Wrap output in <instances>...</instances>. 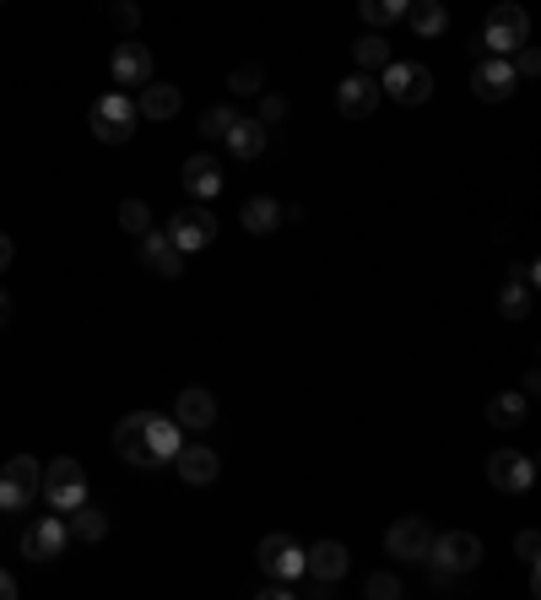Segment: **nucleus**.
Instances as JSON below:
<instances>
[{"label": "nucleus", "mask_w": 541, "mask_h": 600, "mask_svg": "<svg viewBox=\"0 0 541 600\" xmlns=\"http://www.w3.org/2000/svg\"><path fill=\"white\" fill-rule=\"evenodd\" d=\"M179 443H184V428L173 417H158V411H130V417H120V428H114L120 460L141 466V471H163L168 460L179 454Z\"/></svg>", "instance_id": "f257e3e1"}, {"label": "nucleus", "mask_w": 541, "mask_h": 600, "mask_svg": "<svg viewBox=\"0 0 541 600\" xmlns=\"http://www.w3.org/2000/svg\"><path fill=\"white\" fill-rule=\"evenodd\" d=\"M136 103H130L126 92H103L92 109H87V130L103 141V147H126L130 136H136Z\"/></svg>", "instance_id": "f03ea898"}, {"label": "nucleus", "mask_w": 541, "mask_h": 600, "mask_svg": "<svg viewBox=\"0 0 541 600\" xmlns=\"http://www.w3.org/2000/svg\"><path fill=\"white\" fill-rule=\"evenodd\" d=\"M39 492L54 514H71L77 503H87V471L77 460H49L43 477H39Z\"/></svg>", "instance_id": "7ed1b4c3"}, {"label": "nucleus", "mask_w": 541, "mask_h": 600, "mask_svg": "<svg viewBox=\"0 0 541 600\" xmlns=\"http://www.w3.org/2000/svg\"><path fill=\"white\" fill-rule=\"evenodd\" d=\"M482 43H488V54H514L520 43H531V17H525V6H514V0H503L488 11V22H482Z\"/></svg>", "instance_id": "20e7f679"}, {"label": "nucleus", "mask_w": 541, "mask_h": 600, "mask_svg": "<svg viewBox=\"0 0 541 600\" xmlns=\"http://www.w3.org/2000/svg\"><path fill=\"white\" fill-rule=\"evenodd\" d=\"M43 466L33 454H17V460H0V514H22L39 492Z\"/></svg>", "instance_id": "39448f33"}, {"label": "nucleus", "mask_w": 541, "mask_h": 600, "mask_svg": "<svg viewBox=\"0 0 541 600\" xmlns=\"http://www.w3.org/2000/svg\"><path fill=\"white\" fill-rule=\"evenodd\" d=\"M428 562H433L439 573H471V568L482 562V541H477L471 530H444V536L428 541Z\"/></svg>", "instance_id": "423d86ee"}, {"label": "nucleus", "mask_w": 541, "mask_h": 600, "mask_svg": "<svg viewBox=\"0 0 541 600\" xmlns=\"http://www.w3.org/2000/svg\"><path fill=\"white\" fill-rule=\"evenodd\" d=\"M379 92H390L395 103L417 109V103H428V92H433V77H428L422 66H412V60H390V66H384V81H379Z\"/></svg>", "instance_id": "0eeeda50"}, {"label": "nucleus", "mask_w": 541, "mask_h": 600, "mask_svg": "<svg viewBox=\"0 0 541 600\" xmlns=\"http://www.w3.org/2000/svg\"><path fill=\"white\" fill-rule=\"evenodd\" d=\"M428 541H433V530L422 514H407V520H395L384 530V552L395 562H428Z\"/></svg>", "instance_id": "6e6552de"}, {"label": "nucleus", "mask_w": 541, "mask_h": 600, "mask_svg": "<svg viewBox=\"0 0 541 600\" xmlns=\"http://www.w3.org/2000/svg\"><path fill=\"white\" fill-rule=\"evenodd\" d=\"M71 547V530H66V514H49V520H33L28 536H22V558L28 562H54Z\"/></svg>", "instance_id": "1a4fd4ad"}, {"label": "nucleus", "mask_w": 541, "mask_h": 600, "mask_svg": "<svg viewBox=\"0 0 541 600\" xmlns=\"http://www.w3.org/2000/svg\"><path fill=\"white\" fill-rule=\"evenodd\" d=\"M335 109L347 120H369L379 109V77L374 71H352L347 81H335Z\"/></svg>", "instance_id": "9d476101"}, {"label": "nucleus", "mask_w": 541, "mask_h": 600, "mask_svg": "<svg viewBox=\"0 0 541 600\" xmlns=\"http://www.w3.org/2000/svg\"><path fill=\"white\" fill-rule=\"evenodd\" d=\"M168 239L179 243L184 254H196V249H207L217 239V217H211V206H184L173 222H168Z\"/></svg>", "instance_id": "9b49d317"}, {"label": "nucleus", "mask_w": 541, "mask_h": 600, "mask_svg": "<svg viewBox=\"0 0 541 600\" xmlns=\"http://www.w3.org/2000/svg\"><path fill=\"white\" fill-rule=\"evenodd\" d=\"M254 562L271 573V579H303V547L292 536H266L254 547Z\"/></svg>", "instance_id": "f8f14e48"}, {"label": "nucleus", "mask_w": 541, "mask_h": 600, "mask_svg": "<svg viewBox=\"0 0 541 600\" xmlns=\"http://www.w3.org/2000/svg\"><path fill=\"white\" fill-rule=\"evenodd\" d=\"M471 87H477V98H482V103H503V98L520 87V77H514V66H509L503 54H488V60H477V66H471Z\"/></svg>", "instance_id": "ddd939ff"}, {"label": "nucleus", "mask_w": 541, "mask_h": 600, "mask_svg": "<svg viewBox=\"0 0 541 600\" xmlns=\"http://www.w3.org/2000/svg\"><path fill=\"white\" fill-rule=\"evenodd\" d=\"M537 477V460L531 454H514V449H493V460H488V481L499 487V492H525Z\"/></svg>", "instance_id": "4468645a"}, {"label": "nucleus", "mask_w": 541, "mask_h": 600, "mask_svg": "<svg viewBox=\"0 0 541 600\" xmlns=\"http://www.w3.org/2000/svg\"><path fill=\"white\" fill-rule=\"evenodd\" d=\"M173 422H179L184 433H207L211 422H217V396L201 390V384L179 390V400H173Z\"/></svg>", "instance_id": "2eb2a0df"}, {"label": "nucleus", "mask_w": 541, "mask_h": 600, "mask_svg": "<svg viewBox=\"0 0 541 600\" xmlns=\"http://www.w3.org/2000/svg\"><path fill=\"white\" fill-rule=\"evenodd\" d=\"M168 466L179 471V481H184V487H211V481H217V471H222V460L211 454L207 443H179V454H173Z\"/></svg>", "instance_id": "dca6fc26"}, {"label": "nucleus", "mask_w": 541, "mask_h": 600, "mask_svg": "<svg viewBox=\"0 0 541 600\" xmlns=\"http://www.w3.org/2000/svg\"><path fill=\"white\" fill-rule=\"evenodd\" d=\"M141 266L158 271V277H179V271H184V249L168 239L163 228H147V233H141Z\"/></svg>", "instance_id": "f3484780"}, {"label": "nucleus", "mask_w": 541, "mask_h": 600, "mask_svg": "<svg viewBox=\"0 0 541 600\" xmlns=\"http://www.w3.org/2000/svg\"><path fill=\"white\" fill-rule=\"evenodd\" d=\"M109 71H114L120 87H147L152 81V49L147 43H120L114 60H109Z\"/></svg>", "instance_id": "a211bd4d"}, {"label": "nucleus", "mask_w": 541, "mask_h": 600, "mask_svg": "<svg viewBox=\"0 0 541 600\" xmlns=\"http://www.w3.org/2000/svg\"><path fill=\"white\" fill-rule=\"evenodd\" d=\"M239 222H244V233H254V239H266V233H277V228L288 222V211H282V200H271V196H250V200H244V211H239Z\"/></svg>", "instance_id": "6ab92c4d"}, {"label": "nucleus", "mask_w": 541, "mask_h": 600, "mask_svg": "<svg viewBox=\"0 0 541 600\" xmlns=\"http://www.w3.org/2000/svg\"><path fill=\"white\" fill-rule=\"evenodd\" d=\"M347 547L341 541H320V547H309L303 552V573H314V579H325V584H335L341 573H347Z\"/></svg>", "instance_id": "aec40b11"}, {"label": "nucleus", "mask_w": 541, "mask_h": 600, "mask_svg": "<svg viewBox=\"0 0 541 600\" xmlns=\"http://www.w3.org/2000/svg\"><path fill=\"white\" fill-rule=\"evenodd\" d=\"M179 87L173 81H147L141 87V98H136V114H147V120H173L179 114Z\"/></svg>", "instance_id": "412c9836"}, {"label": "nucleus", "mask_w": 541, "mask_h": 600, "mask_svg": "<svg viewBox=\"0 0 541 600\" xmlns=\"http://www.w3.org/2000/svg\"><path fill=\"white\" fill-rule=\"evenodd\" d=\"M179 179H184V190H190L196 200H211L217 190H222V162L201 152V158L184 162V173H179Z\"/></svg>", "instance_id": "4be33fe9"}, {"label": "nucleus", "mask_w": 541, "mask_h": 600, "mask_svg": "<svg viewBox=\"0 0 541 600\" xmlns=\"http://www.w3.org/2000/svg\"><path fill=\"white\" fill-rule=\"evenodd\" d=\"M222 141H228V147H233V158H260V152H266V141H271V130H266V124L260 120H244V114H239V120H233V130H228V136H222Z\"/></svg>", "instance_id": "5701e85b"}, {"label": "nucleus", "mask_w": 541, "mask_h": 600, "mask_svg": "<svg viewBox=\"0 0 541 600\" xmlns=\"http://www.w3.org/2000/svg\"><path fill=\"white\" fill-rule=\"evenodd\" d=\"M407 22L422 39H439L450 28V11H444V0H407Z\"/></svg>", "instance_id": "b1692460"}, {"label": "nucleus", "mask_w": 541, "mask_h": 600, "mask_svg": "<svg viewBox=\"0 0 541 600\" xmlns=\"http://www.w3.org/2000/svg\"><path fill=\"white\" fill-rule=\"evenodd\" d=\"M66 530H71L77 541H103V536H109V514L92 509V503H77V509L66 514Z\"/></svg>", "instance_id": "393cba45"}, {"label": "nucleus", "mask_w": 541, "mask_h": 600, "mask_svg": "<svg viewBox=\"0 0 541 600\" xmlns=\"http://www.w3.org/2000/svg\"><path fill=\"white\" fill-rule=\"evenodd\" d=\"M488 422H493L499 433L520 428V422H525V396H520V390H503V396H493V400H488Z\"/></svg>", "instance_id": "a878e982"}, {"label": "nucleus", "mask_w": 541, "mask_h": 600, "mask_svg": "<svg viewBox=\"0 0 541 600\" xmlns=\"http://www.w3.org/2000/svg\"><path fill=\"white\" fill-rule=\"evenodd\" d=\"M352 60H358V71H374V77H379V71H384L395 54H390V43L379 39V33H369V39L352 43Z\"/></svg>", "instance_id": "bb28decb"}, {"label": "nucleus", "mask_w": 541, "mask_h": 600, "mask_svg": "<svg viewBox=\"0 0 541 600\" xmlns=\"http://www.w3.org/2000/svg\"><path fill=\"white\" fill-rule=\"evenodd\" d=\"M499 309H503V320H525V314H531V281H525V277L503 281Z\"/></svg>", "instance_id": "cd10ccee"}, {"label": "nucleus", "mask_w": 541, "mask_h": 600, "mask_svg": "<svg viewBox=\"0 0 541 600\" xmlns=\"http://www.w3.org/2000/svg\"><path fill=\"white\" fill-rule=\"evenodd\" d=\"M358 11H363V22H374V28H390L395 17H407V0H358Z\"/></svg>", "instance_id": "c85d7f7f"}, {"label": "nucleus", "mask_w": 541, "mask_h": 600, "mask_svg": "<svg viewBox=\"0 0 541 600\" xmlns=\"http://www.w3.org/2000/svg\"><path fill=\"white\" fill-rule=\"evenodd\" d=\"M120 228L141 239V233L152 228V206H147V200H136V196H130V200H120Z\"/></svg>", "instance_id": "c756f323"}, {"label": "nucleus", "mask_w": 541, "mask_h": 600, "mask_svg": "<svg viewBox=\"0 0 541 600\" xmlns=\"http://www.w3.org/2000/svg\"><path fill=\"white\" fill-rule=\"evenodd\" d=\"M233 120H239V114H233L228 103H217V109H207V114H201V136H207V141H222V136L233 130Z\"/></svg>", "instance_id": "7c9ffc66"}, {"label": "nucleus", "mask_w": 541, "mask_h": 600, "mask_svg": "<svg viewBox=\"0 0 541 600\" xmlns=\"http://www.w3.org/2000/svg\"><path fill=\"white\" fill-rule=\"evenodd\" d=\"M260 87H266V71H260V66H239V71L228 77V92H239V98H254Z\"/></svg>", "instance_id": "2f4dec72"}, {"label": "nucleus", "mask_w": 541, "mask_h": 600, "mask_svg": "<svg viewBox=\"0 0 541 600\" xmlns=\"http://www.w3.org/2000/svg\"><path fill=\"white\" fill-rule=\"evenodd\" d=\"M109 17H114V28H126V33L141 28V6H136V0H114V11H109Z\"/></svg>", "instance_id": "473e14b6"}, {"label": "nucleus", "mask_w": 541, "mask_h": 600, "mask_svg": "<svg viewBox=\"0 0 541 600\" xmlns=\"http://www.w3.org/2000/svg\"><path fill=\"white\" fill-rule=\"evenodd\" d=\"M282 120H288V103H282L277 92H266V98H260V124L271 130V124H282Z\"/></svg>", "instance_id": "72a5a7b5"}, {"label": "nucleus", "mask_w": 541, "mask_h": 600, "mask_svg": "<svg viewBox=\"0 0 541 600\" xmlns=\"http://www.w3.org/2000/svg\"><path fill=\"white\" fill-rule=\"evenodd\" d=\"M514 54H520V60H514V77H520V81H531V77H537V71H541V54H537V49H531V43H520Z\"/></svg>", "instance_id": "f704fd0d"}, {"label": "nucleus", "mask_w": 541, "mask_h": 600, "mask_svg": "<svg viewBox=\"0 0 541 600\" xmlns=\"http://www.w3.org/2000/svg\"><path fill=\"white\" fill-rule=\"evenodd\" d=\"M369 596H374V600H395V596H401V579H395V573H374V579H369Z\"/></svg>", "instance_id": "c9c22d12"}, {"label": "nucleus", "mask_w": 541, "mask_h": 600, "mask_svg": "<svg viewBox=\"0 0 541 600\" xmlns=\"http://www.w3.org/2000/svg\"><path fill=\"white\" fill-rule=\"evenodd\" d=\"M514 552H520V562H531V568H537L541 536H537V530H520V541H514Z\"/></svg>", "instance_id": "e433bc0d"}, {"label": "nucleus", "mask_w": 541, "mask_h": 600, "mask_svg": "<svg viewBox=\"0 0 541 600\" xmlns=\"http://www.w3.org/2000/svg\"><path fill=\"white\" fill-rule=\"evenodd\" d=\"M11 260H17V243H11V239H6V233H0V271H6Z\"/></svg>", "instance_id": "4c0bfd02"}, {"label": "nucleus", "mask_w": 541, "mask_h": 600, "mask_svg": "<svg viewBox=\"0 0 541 600\" xmlns=\"http://www.w3.org/2000/svg\"><path fill=\"white\" fill-rule=\"evenodd\" d=\"M0 600H17V579H11L6 568H0Z\"/></svg>", "instance_id": "58836bf2"}, {"label": "nucleus", "mask_w": 541, "mask_h": 600, "mask_svg": "<svg viewBox=\"0 0 541 600\" xmlns=\"http://www.w3.org/2000/svg\"><path fill=\"white\" fill-rule=\"evenodd\" d=\"M11 320V298H6V292H0V324Z\"/></svg>", "instance_id": "ea45409f"}]
</instances>
